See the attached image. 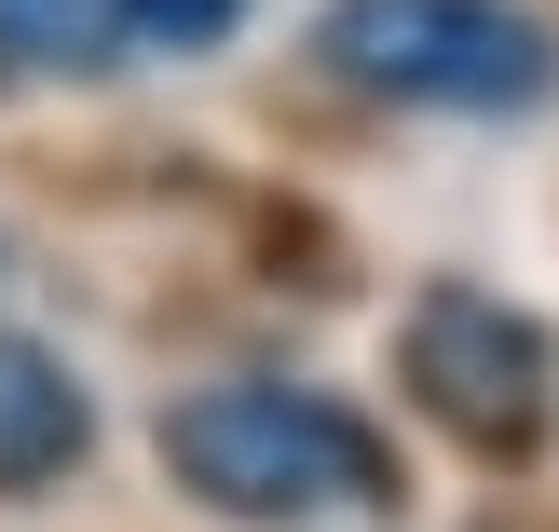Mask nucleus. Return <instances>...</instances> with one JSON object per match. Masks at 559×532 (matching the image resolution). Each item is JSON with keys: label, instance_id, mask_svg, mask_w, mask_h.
<instances>
[{"label": "nucleus", "instance_id": "1", "mask_svg": "<svg viewBox=\"0 0 559 532\" xmlns=\"http://www.w3.org/2000/svg\"><path fill=\"white\" fill-rule=\"evenodd\" d=\"M164 464L218 519H355L396 506V437L314 382H191L164 410Z\"/></svg>", "mask_w": 559, "mask_h": 532}, {"label": "nucleus", "instance_id": "5", "mask_svg": "<svg viewBox=\"0 0 559 532\" xmlns=\"http://www.w3.org/2000/svg\"><path fill=\"white\" fill-rule=\"evenodd\" d=\"M109 0H0V55L14 69H96Z\"/></svg>", "mask_w": 559, "mask_h": 532}, {"label": "nucleus", "instance_id": "3", "mask_svg": "<svg viewBox=\"0 0 559 532\" xmlns=\"http://www.w3.org/2000/svg\"><path fill=\"white\" fill-rule=\"evenodd\" d=\"M396 369H409V397H424L451 437H478V451H533L546 437L559 355H546V328L506 315L491 287H424L409 328H396Z\"/></svg>", "mask_w": 559, "mask_h": 532}, {"label": "nucleus", "instance_id": "4", "mask_svg": "<svg viewBox=\"0 0 559 532\" xmlns=\"http://www.w3.org/2000/svg\"><path fill=\"white\" fill-rule=\"evenodd\" d=\"M82 437H96V397L69 382V355H41V342H14V328H0V492L69 478Z\"/></svg>", "mask_w": 559, "mask_h": 532}, {"label": "nucleus", "instance_id": "6", "mask_svg": "<svg viewBox=\"0 0 559 532\" xmlns=\"http://www.w3.org/2000/svg\"><path fill=\"white\" fill-rule=\"evenodd\" d=\"M233 14H246V0H109V27H123L136 55H218Z\"/></svg>", "mask_w": 559, "mask_h": 532}, {"label": "nucleus", "instance_id": "2", "mask_svg": "<svg viewBox=\"0 0 559 532\" xmlns=\"http://www.w3.org/2000/svg\"><path fill=\"white\" fill-rule=\"evenodd\" d=\"M314 55L328 82L396 109H533L559 82L546 14H519V0H328Z\"/></svg>", "mask_w": 559, "mask_h": 532}]
</instances>
